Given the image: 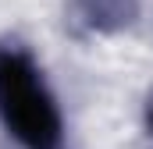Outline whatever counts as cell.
I'll list each match as a JSON object with an SVG mask.
<instances>
[{
    "mask_svg": "<svg viewBox=\"0 0 153 149\" xmlns=\"http://www.w3.org/2000/svg\"><path fill=\"white\" fill-rule=\"evenodd\" d=\"M0 124L25 149H57L64 128L43 71L18 46H0Z\"/></svg>",
    "mask_w": 153,
    "mask_h": 149,
    "instance_id": "cell-1",
    "label": "cell"
},
{
    "mask_svg": "<svg viewBox=\"0 0 153 149\" xmlns=\"http://www.w3.org/2000/svg\"><path fill=\"white\" fill-rule=\"evenodd\" d=\"M150 128H153V110H150Z\"/></svg>",
    "mask_w": 153,
    "mask_h": 149,
    "instance_id": "cell-2",
    "label": "cell"
}]
</instances>
